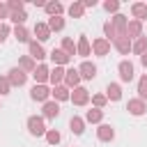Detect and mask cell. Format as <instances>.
I'll return each instance as SVG.
<instances>
[{"instance_id":"1","label":"cell","mask_w":147,"mask_h":147,"mask_svg":"<svg viewBox=\"0 0 147 147\" xmlns=\"http://www.w3.org/2000/svg\"><path fill=\"white\" fill-rule=\"evenodd\" d=\"M126 23H129V21H126V16H122V14H115V18L110 21L117 39H124V37H126Z\"/></svg>"},{"instance_id":"2","label":"cell","mask_w":147,"mask_h":147,"mask_svg":"<svg viewBox=\"0 0 147 147\" xmlns=\"http://www.w3.org/2000/svg\"><path fill=\"white\" fill-rule=\"evenodd\" d=\"M28 129H30V133H32V136H46L44 119H41V117H37V115L28 117Z\"/></svg>"},{"instance_id":"3","label":"cell","mask_w":147,"mask_h":147,"mask_svg":"<svg viewBox=\"0 0 147 147\" xmlns=\"http://www.w3.org/2000/svg\"><path fill=\"white\" fill-rule=\"evenodd\" d=\"M7 80H9V85H25V80H28V74L23 71V69H18V67H14V69H9V76H7Z\"/></svg>"},{"instance_id":"4","label":"cell","mask_w":147,"mask_h":147,"mask_svg":"<svg viewBox=\"0 0 147 147\" xmlns=\"http://www.w3.org/2000/svg\"><path fill=\"white\" fill-rule=\"evenodd\" d=\"M69 99H71V103H74V106H85V103L90 101V92H87L85 87H76V90L71 92V96H69Z\"/></svg>"},{"instance_id":"5","label":"cell","mask_w":147,"mask_h":147,"mask_svg":"<svg viewBox=\"0 0 147 147\" xmlns=\"http://www.w3.org/2000/svg\"><path fill=\"white\" fill-rule=\"evenodd\" d=\"M92 51H94V55H108V51H110V41H106L103 37L101 39H94L92 41Z\"/></svg>"},{"instance_id":"6","label":"cell","mask_w":147,"mask_h":147,"mask_svg":"<svg viewBox=\"0 0 147 147\" xmlns=\"http://www.w3.org/2000/svg\"><path fill=\"white\" fill-rule=\"evenodd\" d=\"M119 78L124 80V83H129L131 78H133V64L129 62V60H124V62H119Z\"/></svg>"},{"instance_id":"7","label":"cell","mask_w":147,"mask_h":147,"mask_svg":"<svg viewBox=\"0 0 147 147\" xmlns=\"http://www.w3.org/2000/svg\"><path fill=\"white\" fill-rule=\"evenodd\" d=\"M96 136H99V140H103V142H110V140L115 138V129H113L110 124H101V126L96 129Z\"/></svg>"},{"instance_id":"8","label":"cell","mask_w":147,"mask_h":147,"mask_svg":"<svg viewBox=\"0 0 147 147\" xmlns=\"http://www.w3.org/2000/svg\"><path fill=\"white\" fill-rule=\"evenodd\" d=\"M78 74H80V78H87V80H92V78L96 76V67H94L92 62H83V64L78 67Z\"/></svg>"},{"instance_id":"9","label":"cell","mask_w":147,"mask_h":147,"mask_svg":"<svg viewBox=\"0 0 147 147\" xmlns=\"http://www.w3.org/2000/svg\"><path fill=\"white\" fill-rule=\"evenodd\" d=\"M64 83H67V87H78V83H80V74H78V69H69V71H64Z\"/></svg>"},{"instance_id":"10","label":"cell","mask_w":147,"mask_h":147,"mask_svg":"<svg viewBox=\"0 0 147 147\" xmlns=\"http://www.w3.org/2000/svg\"><path fill=\"white\" fill-rule=\"evenodd\" d=\"M48 94H51V92H48V87H46V85H34V87H32V92H30V96H32L34 101H46V99H48Z\"/></svg>"},{"instance_id":"11","label":"cell","mask_w":147,"mask_h":147,"mask_svg":"<svg viewBox=\"0 0 147 147\" xmlns=\"http://www.w3.org/2000/svg\"><path fill=\"white\" fill-rule=\"evenodd\" d=\"M126 110H129L131 115H142V113L147 110V106H145V101H140V99H131L129 106H126Z\"/></svg>"},{"instance_id":"12","label":"cell","mask_w":147,"mask_h":147,"mask_svg":"<svg viewBox=\"0 0 147 147\" xmlns=\"http://www.w3.org/2000/svg\"><path fill=\"white\" fill-rule=\"evenodd\" d=\"M140 32H142V23H140V21H129V23H126V39L140 37Z\"/></svg>"},{"instance_id":"13","label":"cell","mask_w":147,"mask_h":147,"mask_svg":"<svg viewBox=\"0 0 147 147\" xmlns=\"http://www.w3.org/2000/svg\"><path fill=\"white\" fill-rule=\"evenodd\" d=\"M76 53H78V55H83V57H87V55L92 53L90 41H87V37H85V34H80V39H78V44H76Z\"/></svg>"},{"instance_id":"14","label":"cell","mask_w":147,"mask_h":147,"mask_svg":"<svg viewBox=\"0 0 147 147\" xmlns=\"http://www.w3.org/2000/svg\"><path fill=\"white\" fill-rule=\"evenodd\" d=\"M48 67L46 64H39L34 71H32V76H34V80H37V85H44V80H48Z\"/></svg>"},{"instance_id":"15","label":"cell","mask_w":147,"mask_h":147,"mask_svg":"<svg viewBox=\"0 0 147 147\" xmlns=\"http://www.w3.org/2000/svg\"><path fill=\"white\" fill-rule=\"evenodd\" d=\"M57 115H60V106H57V101H46V103H44V117L53 119V117H57Z\"/></svg>"},{"instance_id":"16","label":"cell","mask_w":147,"mask_h":147,"mask_svg":"<svg viewBox=\"0 0 147 147\" xmlns=\"http://www.w3.org/2000/svg\"><path fill=\"white\" fill-rule=\"evenodd\" d=\"M131 14L136 16V21L147 18V5H145V2H136V5H131Z\"/></svg>"},{"instance_id":"17","label":"cell","mask_w":147,"mask_h":147,"mask_svg":"<svg viewBox=\"0 0 147 147\" xmlns=\"http://www.w3.org/2000/svg\"><path fill=\"white\" fill-rule=\"evenodd\" d=\"M34 34H37V39H39V41L51 39V30H48V25H46V23H37V25H34Z\"/></svg>"},{"instance_id":"18","label":"cell","mask_w":147,"mask_h":147,"mask_svg":"<svg viewBox=\"0 0 147 147\" xmlns=\"http://www.w3.org/2000/svg\"><path fill=\"white\" fill-rule=\"evenodd\" d=\"M30 57H32V60H44V57H46V51L41 48V44L30 41Z\"/></svg>"},{"instance_id":"19","label":"cell","mask_w":147,"mask_h":147,"mask_svg":"<svg viewBox=\"0 0 147 147\" xmlns=\"http://www.w3.org/2000/svg\"><path fill=\"white\" fill-rule=\"evenodd\" d=\"M51 60H53L55 64H67L71 57H69V55H67L62 48H53V53H51Z\"/></svg>"},{"instance_id":"20","label":"cell","mask_w":147,"mask_h":147,"mask_svg":"<svg viewBox=\"0 0 147 147\" xmlns=\"http://www.w3.org/2000/svg\"><path fill=\"white\" fill-rule=\"evenodd\" d=\"M131 51H133L136 55H145V53H147V37L140 34V37L136 39V44L131 46Z\"/></svg>"},{"instance_id":"21","label":"cell","mask_w":147,"mask_h":147,"mask_svg":"<svg viewBox=\"0 0 147 147\" xmlns=\"http://www.w3.org/2000/svg\"><path fill=\"white\" fill-rule=\"evenodd\" d=\"M48 80H51V83H53V85L57 87V85H60V83L64 80V69H62V67H55V69H53V71L48 74Z\"/></svg>"},{"instance_id":"22","label":"cell","mask_w":147,"mask_h":147,"mask_svg":"<svg viewBox=\"0 0 147 147\" xmlns=\"http://www.w3.org/2000/svg\"><path fill=\"white\" fill-rule=\"evenodd\" d=\"M106 92H108V96H106V99H110V101H119V99H122V87H119L117 83H110Z\"/></svg>"},{"instance_id":"23","label":"cell","mask_w":147,"mask_h":147,"mask_svg":"<svg viewBox=\"0 0 147 147\" xmlns=\"http://www.w3.org/2000/svg\"><path fill=\"white\" fill-rule=\"evenodd\" d=\"M57 101H67L69 96H71V92H69V87H64V85H57V87H53V92H51Z\"/></svg>"},{"instance_id":"24","label":"cell","mask_w":147,"mask_h":147,"mask_svg":"<svg viewBox=\"0 0 147 147\" xmlns=\"http://www.w3.org/2000/svg\"><path fill=\"white\" fill-rule=\"evenodd\" d=\"M46 25H48V30H51V32H53V30H55V32H60V30L64 28V18H62V16H51V21H48Z\"/></svg>"},{"instance_id":"25","label":"cell","mask_w":147,"mask_h":147,"mask_svg":"<svg viewBox=\"0 0 147 147\" xmlns=\"http://www.w3.org/2000/svg\"><path fill=\"white\" fill-rule=\"evenodd\" d=\"M44 9H46L51 16H60V14L64 11V7H62L60 2H46V5H44Z\"/></svg>"},{"instance_id":"26","label":"cell","mask_w":147,"mask_h":147,"mask_svg":"<svg viewBox=\"0 0 147 147\" xmlns=\"http://www.w3.org/2000/svg\"><path fill=\"white\" fill-rule=\"evenodd\" d=\"M62 51H64L69 57H74V55H76V44H74V39L64 37V39H62Z\"/></svg>"},{"instance_id":"27","label":"cell","mask_w":147,"mask_h":147,"mask_svg":"<svg viewBox=\"0 0 147 147\" xmlns=\"http://www.w3.org/2000/svg\"><path fill=\"white\" fill-rule=\"evenodd\" d=\"M69 126H71V131H74L76 136H80V133H83V129H85V122H83L80 117H76V115H74V117H71V122H69Z\"/></svg>"},{"instance_id":"28","label":"cell","mask_w":147,"mask_h":147,"mask_svg":"<svg viewBox=\"0 0 147 147\" xmlns=\"http://www.w3.org/2000/svg\"><path fill=\"white\" fill-rule=\"evenodd\" d=\"M113 44H115V48H117L119 53H124V55H126V53L131 51V41H129L126 37H124V39H115Z\"/></svg>"},{"instance_id":"29","label":"cell","mask_w":147,"mask_h":147,"mask_svg":"<svg viewBox=\"0 0 147 147\" xmlns=\"http://www.w3.org/2000/svg\"><path fill=\"white\" fill-rule=\"evenodd\" d=\"M138 99H140V101L147 99V74L138 80Z\"/></svg>"},{"instance_id":"30","label":"cell","mask_w":147,"mask_h":147,"mask_svg":"<svg viewBox=\"0 0 147 147\" xmlns=\"http://www.w3.org/2000/svg\"><path fill=\"white\" fill-rule=\"evenodd\" d=\"M14 37H16L18 41H28V44H30V34H28V30H25L23 25H16V28H14Z\"/></svg>"},{"instance_id":"31","label":"cell","mask_w":147,"mask_h":147,"mask_svg":"<svg viewBox=\"0 0 147 147\" xmlns=\"http://www.w3.org/2000/svg\"><path fill=\"white\" fill-rule=\"evenodd\" d=\"M21 69H23V71H34L37 64H34V60H32L30 55H23V57H21Z\"/></svg>"},{"instance_id":"32","label":"cell","mask_w":147,"mask_h":147,"mask_svg":"<svg viewBox=\"0 0 147 147\" xmlns=\"http://www.w3.org/2000/svg\"><path fill=\"white\" fill-rule=\"evenodd\" d=\"M101 117H103V113H101L99 108H92V110H87V115H85V119H87V122H92V124L101 122Z\"/></svg>"},{"instance_id":"33","label":"cell","mask_w":147,"mask_h":147,"mask_svg":"<svg viewBox=\"0 0 147 147\" xmlns=\"http://www.w3.org/2000/svg\"><path fill=\"white\" fill-rule=\"evenodd\" d=\"M83 11H85L83 2H74V5L69 7V16H74V18H80V16H83Z\"/></svg>"},{"instance_id":"34","label":"cell","mask_w":147,"mask_h":147,"mask_svg":"<svg viewBox=\"0 0 147 147\" xmlns=\"http://www.w3.org/2000/svg\"><path fill=\"white\" fill-rule=\"evenodd\" d=\"M9 18H11L16 25H23L25 18H28V14H25V9H23V11H9Z\"/></svg>"},{"instance_id":"35","label":"cell","mask_w":147,"mask_h":147,"mask_svg":"<svg viewBox=\"0 0 147 147\" xmlns=\"http://www.w3.org/2000/svg\"><path fill=\"white\" fill-rule=\"evenodd\" d=\"M46 140H48L51 145H57V142H60V133H57L55 129H51V131H46Z\"/></svg>"},{"instance_id":"36","label":"cell","mask_w":147,"mask_h":147,"mask_svg":"<svg viewBox=\"0 0 147 147\" xmlns=\"http://www.w3.org/2000/svg\"><path fill=\"white\" fill-rule=\"evenodd\" d=\"M7 9L9 11H23V2L21 0H9L7 2Z\"/></svg>"},{"instance_id":"37","label":"cell","mask_w":147,"mask_h":147,"mask_svg":"<svg viewBox=\"0 0 147 147\" xmlns=\"http://www.w3.org/2000/svg\"><path fill=\"white\" fill-rule=\"evenodd\" d=\"M92 103H94V106L101 110V108L106 106V96H103V94H94V96H92Z\"/></svg>"},{"instance_id":"38","label":"cell","mask_w":147,"mask_h":147,"mask_svg":"<svg viewBox=\"0 0 147 147\" xmlns=\"http://www.w3.org/2000/svg\"><path fill=\"white\" fill-rule=\"evenodd\" d=\"M9 90H11L9 80H7L5 76H0V94H9Z\"/></svg>"},{"instance_id":"39","label":"cell","mask_w":147,"mask_h":147,"mask_svg":"<svg viewBox=\"0 0 147 147\" xmlns=\"http://www.w3.org/2000/svg\"><path fill=\"white\" fill-rule=\"evenodd\" d=\"M103 9L106 11H117L119 9V2L117 0H108V2H103Z\"/></svg>"},{"instance_id":"40","label":"cell","mask_w":147,"mask_h":147,"mask_svg":"<svg viewBox=\"0 0 147 147\" xmlns=\"http://www.w3.org/2000/svg\"><path fill=\"white\" fill-rule=\"evenodd\" d=\"M7 34H9V28H7L5 23H0V44L5 41V37H7Z\"/></svg>"},{"instance_id":"41","label":"cell","mask_w":147,"mask_h":147,"mask_svg":"<svg viewBox=\"0 0 147 147\" xmlns=\"http://www.w3.org/2000/svg\"><path fill=\"white\" fill-rule=\"evenodd\" d=\"M7 14H9V9H7V5H5V2H0V18H5Z\"/></svg>"},{"instance_id":"42","label":"cell","mask_w":147,"mask_h":147,"mask_svg":"<svg viewBox=\"0 0 147 147\" xmlns=\"http://www.w3.org/2000/svg\"><path fill=\"white\" fill-rule=\"evenodd\" d=\"M94 5H96L94 0H85V2H83V7H94Z\"/></svg>"},{"instance_id":"43","label":"cell","mask_w":147,"mask_h":147,"mask_svg":"<svg viewBox=\"0 0 147 147\" xmlns=\"http://www.w3.org/2000/svg\"><path fill=\"white\" fill-rule=\"evenodd\" d=\"M140 62H142V67L147 69V53H145V55H140Z\"/></svg>"}]
</instances>
